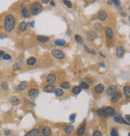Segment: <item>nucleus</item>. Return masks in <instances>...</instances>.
Wrapping results in <instances>:
<instances>
[{"mask_svg":"<svg viewBox=\"0 0 130 136\" xmlns=\"http://www.w3.org/2000/svg\"><path fill=\"white\" fill-rule=\"evenodd\" d=\"M15 27V19L12 15L9 14L4 19V30L6 32H11Z\"/></svg>","mask_w":130,"mask_h":136,"instance_id":"nucleus-1","label":"nucleus"},{"mask_svg":"<svg viewBox=\"0 0 130 136\" xmlns=\"http://www.w3.org/2000/svg\"><path fill=\"white\" fill-rule=\"evenodd\" d=\"M96 114L100 117H111V116H114L116 114V110L114 108L110 107V106H104V107H101L97 110Z\"/></svg>","mask_w":130,"mask_h":136,"instance_id":"nucleus-2","label":"nucleus"},{"mask_svg":"<svg viewBox=\"0 0 130 136\" xmlns=\"http://www.w3.org/2000/svg\"><path fill=\"white\" fill-rule=\"evenodd\" d=\"M43 11V6L39 2H34L32 3L30 7V11L32 13V15L35 16V15H39V13H41Z\"/></svg>","mask_w":130,"mask_h":136,"instance_id":"nucleus-3","label":"nucleus"},{"mask_svg":"<svg viewBox=\"0 0 130 136\" xmlns=\"http://www.w3.org/2000/svg\"><path fill=\"white\" fill-rule=\"evenodd\" d=\"M51 135V130L47 126L40 127L38 129V136H50Z\"/></svg>","mask_w":130,"mask_h":136,"instance_id":"nucleus-4","label":"nucleus"},{"mask_svg":"<svg viewBox=\"0 0 130 136\" xmlns=\"http://www.w3.org/2000/svg\"><path fill=\"white\" fill-rule=\"evenodd\" d=\"M51 55L53 57H55L56 59H59V60H62V59L65 58V54L63 52H62L61 50L59 49H54L51 52Z\"/></svg>","mask_w":130,"mask_h":136,"instance_id":"nucleus-5","label":"nucleus"},{"mask_svg":"<svg viewBox=\"0 0 130 136\" xmlns=\"http://www.w3.org/2000/svg\"><path fill=\"white\" fill-rule=\"evenodd\" d=\"M114 121L116 122V123H120V124H125V125H127V126H129L130 123L129 122H127L126 120H125L122 118L121 115H120V114H116L115 115H114V118H113Z\"/></svg>","mask_w":130,"mask_h":136,"instance_id":"nucleus-6","label":"nucleus"},{"mask_svg":"<svg viewBox=\"0 0 130 136\" xmlns=\"http://www.w3.org/2000/svg\"><path fill=\"white\" fill-rule=\"evenodd\" d=\"M56 81V76L55 74L54 73H51L48 74L46 77V82L47 83V85H54Z\"/></svg>","mask_w":130,"mask_h":136,"instance_id":"nucleus-7","label":"nucleus"},{"mask_svg":"<svg viewBox=\"0 0 130 136\" xmlns=\"http://www.w3.org/2000/svg\"><path fill=\"white\" fill-rule=\"evenodd\" d=\"M108 18V13L104 10H100L97 13V19L100 21H104Z\"/></svg>","mask_w":130,"mask_h":136,"instance_id":"nucleus-8","label":"nucleus"},{"mask_svg":"<svg viewBox=\"0 0 130 136\" xmlns=\"http://www.w3.org/2000/svg\"><path fill=\"white\" fill-rule=\"evenodd\" d=\"M125 53V47L123 46H119L117 48H116V55L118 58H122L124 56Z\"/></svg>","mask_w":130,"mask_h":136,"instance_id":"nucleus-9","label":"nucleus"},{"mask_svg":"<svg viewBox=\"0 0 130 136\" xmlns=\"http://www.w3.org/2000/svg\"><path fill=\"white\" fill-rule=\"evenodd\" d=\"M39 92L36 89H30L28 91V96L32 99H35L39 96Z\"/></svg>","mask_w":130,"mask_h":136,"instance_id":"nucleus-10","label":"nucleus"},{"mask_svg":"<svg viewBox=\"0 0 130 136\" xmlns=\"http://www.w3.org/2000/svg\"><path fill=\"white\" fill-rule=\"evenodd\" d=\"M122 98V94L120 92H116L114 94H112V98H111V101L112 103H116V102H118L120 101V100Z\"/></svg>","mask_w":130,"mask_h":136,"instance_id":"nucleus-11","label":"nucleus"},{"mask_svg":"<svg viewBox=\"0 0 130 136\" xmlns=\"http://www.w3.org/2000/svg\"><path fill=\"white\" fill-rule=\"evenodd\" d=\"M96 37H97V34H96V31H88L87 32V38L89 41H93L96 40Z\"/></svg>","mask_w":130,"mask_h":136,"instance_id":"nucleus-12","label":"nucleus"},{"mask_svg":"<svg viewBox=\"0 0 130 136\" xmlns=\"http://www.w3.org/2000/svg\"><path fill=\"white\" fill-rule=\"evenodd\" d=\"M117 91V86L114 85H112L109 87L107 89V91H106V94L108 96H112V94H114Z\"/></svg>","mask_w":130,"mask_h":136,"instance_id":"nucleus-13","label":"nucleus"},{"mask_svg":"<svg viewBox=\"0 0 130 136\" xmlns=\"http://www.w3.org/2000/svg\"><path fill=\"white\" fill-rule=\"evenodd\" d=\"M104 90V85L103 84H98L96 85L94 89V91L97 94H101Z\"/></svg>","mask_w":130,"mask_h":136,"instance_id":"nucleus-14","label":"nucleus"},{"mask_svg":"<svg viewBox=\"0 0 130 136\" xmlns=\"http://www.w3.org/2000/svg\"><path fill=\"white\" fill-rule=\"evenodd\" d=\"M105 35L107 36L108 39L109 40H112L114 37V33H113V31L111 27H106L105 28Z\"/></svg>","mask_w":130,"mask_h":136,"instance_id":"nucleus-15","label":"nucleus"},{"mask_svg":"<svg viewBox=\"0 0 130 136\" xmlns=\"http://www.w3.org/2000/svg\"><path fill=\"white\" fill-rule=\"evenodd\" d=\"M36 40H37L39 42L47 43L50 40V38L47 36H45V35H38V36H36Z\"/></svg>","mask_w":130,"mask_h":136,"instance_id":"nucleus-16","label":"nucleus"},{"mask_svg":"<svg viewBox=\"0 0 130 136\" xmlns=\"http://www.w3.org/2000/svg\"><path fill=\"white\" fill-rule=\"evenodd\" d=\"M43 90L46 93H50L51 94V93H53L54 90H55V86L53 85H47L44 86Z\"/></svg>","mask_w":130,"mask_h":136,"instance_id":"nucleus-17","label":"nucleus"},{"mask_svg":"<svg viewBox=\"0 0 130 136\" xmlns=\"http://www.w3.org/2000/svg\"><path fill=\"white\" fill-rule=\"evenodd\" d=\"M63 131H64L66 134L70 135V134H71L73 131H74V127H73L71 125H66L64 128H63Z\"/></svg>","mask_w":130,"mask_h":136,"instance_id":"nucleus-18","label":"nucleus"},{"mask_svg":"<svg viewBox=\"0 0 130 136\" xmlns=\"http://www.w3.org/2000/svg\"><path fill=\"white\" fill-rule=\"evenodd\" d=\"M85 131H86V128H85L84 126H80L78 130H77L76 131V135L77 136H82L84 135Z\"/></svg>","mask_w":130,"mask_h":136,"instance_id":"nucleus-19","label":"nucleus"},{"mask_svg":"<svg viewBox=\"0 0 130 136\" xmlns=\"http://www.w3.org/2000/svg\"><path fill=\"white\" fill-rule=\"evenodd\" d=\"M27 27H28V24H27L26 22H24V21H23V22H21L20 23H19V30L20 31H22V32H23V31H25L27 30Z\"/></svg>","mask_w":130,"mask_h":136,"instance_id":"nucleus-20","label":"nucleus"},{"mask_svg":"<svg viewBox=\"0 0 130 136\" xmlns=\"http://www.w3.org/2000/svg\"><path fill=\"white\" fill-rule=\"evenodd\" d=\"M36 58H35V57H30L29 59H28V60H27V64H28V66H32V65H35V64H36Z\"/></svg>","mask_w":130,"mask_h":136,"instance_id":"nucleus-21","label":"nucleus"},{"mask_svg":"<svg viewBox=\"0 0 130 136\" xmlns=\"http://www.w3.org/2000/svg\"><path fill=\"white\" fill-rule=\"evenodd\" d=\"M123 93H124V94H125V96L126 97V98H129V97H130V87L129 85L125 86V87L123 88Z\"/></svg>","mask_w":130,"mask_h":136,"instance_id":"nucleus-22","label":"nucleus"},{"mask_svg":"<svg viewBox=\"0 0 130 136\" xmlns=\"http://www.w3.org/2000/svg\"><path fill=\"white\" fill-rule=\"evenodd\" d=\"M25 136H38V129H32L25 135Z\"/></svg>","mask_w":130,"mask_h":136,"instance_id":"nucleus-23","label":"nucleus"},{"mask_svg":"<svg viewBox=\"0 0 130 136\" xmlns=\"http://www.w3.org/2000/svg\"><path fill=\"white\" fill-rule=\"evenodd\" d=\"M11 102L13 106H17L20 103V100H19V98H17V97H12V98H11Z\"/></svg>","mask_w":130,"mask_h":136,"instance_id":"nucleus-24","label":"nucleus"},{"mask_svg":"<svg viewBox=\"0 0 130 136\" xmlns=\"http://www.w3.org/2000/svg\"><path fill=\"white\" fill-rule=\"evenodd\" d=\"M94 29L98 32H101L103 31V25L100 23H96L94 24Z\"/></svg>","mask_w":130,"mask_h":136,"instance_id":"nucleus-25","label":"nucleus"},{"mask_svg":"<svg viewBox=\"0 0 130 136\" xmlns=\"http://www.w3.org/2000/svg\"><path fill=\"white\" fill-rule=\"evenodd\" d=\"M21 14H22L23 17L26 18V19H28V18H29V16H30L28 10L27 9L26 7H23V8L22 9V11H21Z\"/></svg>","mask_w":130,"mask_h":136,"instance_id":"nucleus-26","label":"nucleus"},{"mask_svg":"<svg viewBox=\"0 0 130 136\" xmlns=\"http://www.w3.org/2000/svg\"><path fill=\"white\" fill-rule=\"evenodd\" d=\"M59 86H60V88L62 89H68L71 88V84L69 83V82H62V83H60V85H59Z\"/></svg>","mask_w":130,"mask_h":136,"instance_id":"nucleus-27","label":"nucleus"},{"mask_svg":"<svg viewBox=\"0 0 130 136\" xmlns=\"http://www.w3.org/2000/svg\"><path fill=\"white\" fill-rule=\"evenodd\" d=\"M84 49L85 51H86L87 52H88V53H90V54H92V55H96V52L94 50V49H92V48H88L87 45H84Z\"/></svg>","mask_w":130,"mask_h":136,"instance_id":"nucleus-28","label":"nucleus"},{"mask_svg":"<svg viewBox=\"0 0 130 136\" xmlns=\"http://www.w3.org/2000/svg\"><path fill=\"white\" fill-rule=\"evenodd\" d=\"M27 86H28V83H27L26 81H22L20 84L19 85L18 89L20 90V91H23V90H24L25 89L27 88Z\"/></svg>","mask_w":130,"mask_h":136,"instance_id":"nucleus-29","label":"nucleus"},{"mask_svg":"<svg viewBox=\"0 0 130 136\" xmlns=\"http://www.w3.org/2000/svg\"><path fill=\"white\" fill-rule=\"evenodd\" d=\"M54 94L56 97H61L63 95V91L61 89H55L54 90Z\"/></svg>","mask_w":130,"mask_h":136,"instance_id":"nucleus-30","label":"nucleus"},{"mask_svg":"<svg viewBox=\"0 0 130 136\" xmlns=\"http://www.w3.org/2000/svg\"><path fill=\"white\" fill-rule=\"evenodd\" d=\"M75 41H76V42L78 43L79 44H84V39H83L82 37L80 36V35H75Z\"/></svg>","mask_w":130,"mask_h":136,"instance_id":"nucleus-31","label":"nucleus"},{"mask_svg":"<svg viewBox=\"0 0 130 136\" xmlns=\"http://www.w3.org/2000/svg\"><path fill=\"white\" fill-rule=\"evenodd\" d=\"M80 92H81V88L79 86H75V87L72 88V93L75 95H78Z\"/></svg>","mask_w":130,"mask_h":136,"instance_id":"nucleus-32","label":"nucleus"},{"mask_svg":"<svg viewBox=\"0 0 130 136\" xmlns=\"http://www.w3.org/2000/svg\"><path fill=\"white\" fill-rule=\"evenodd\" d=\"M55 44L57 46H64L66 44V41L64 40H57L55 41Z\"/></svg>","mask_w":130,"mask_h":136,"instance_id":"nucleus-33","label":"nucleus"},{"mask_svg":"<svg viewBox=\"0 0 130 136\" xmlns=\"http://www.w3.org/2000/svg\"><path fill=\"white\" fill-rule=\"evenodd\" d=\"M112 3H113L114 4H115L116 7L120 10V11H123L122 7H121V3H120V0H112Z\"/></svg>","mask_w":130,"mask_h":136,"instance_id":"nucleus-34","label":"nucleus"},{"mask_svg":"<svg viewBox=\"0 0 130 136\" xmlns=\"http://www.w3.org/2000/svg\"><path fill=\"white\" fill-rule=\"evenodd\" d=\"M79 87H80L81 89H88L89 88V85H88L86 83V82L84 81H82L79 83Z\"/></svg>","mask_w":130,"mask_h":136,"instance_id":"nucleus-35","label":"nucleus"},{"mask_svg":"<svg viewBox=\"0 0 130 136\" xmlns=\"http://www.w3.org/2000/svg\"><path fill=\"white\" fill-rule=\"evenodd\" d=\"M63 3H64L66 7H68V8H70V9L72 7V4H71V3L70 1H68V0H63Z\"/></svg>","mask_w":130,"mask_h":136,"instance_id":"nucleus-36","label":"nucleus"},{"mask_svg":"<svg viewBox=\"0 0 130 136\" xmlns=\"http://www.w3.org/2000/svg\"><path fill=\"white\" fill-rule=\"evenodd\" d=\"M1 88L3 89V90H7L9 89V85L7 82H3V83H2L1 85Z\"/></svg>","mask_w":130,"mask_h":136,"instance_id":"nucleus-37","label":"nucleus"},{"mask_svg":"<svg viewBox=\"0 0 130 136\" xmlns=\"http://www.w3.org/2000/svg\"><path fill=\"white\" fill-rule=\"evenodd\" d=\"M75 118H76V114H71V115L69 116L70 122H71V123H74V122H75Z\"/></svg>","mask_w":130,"mask_h":136,"instance_id":"nucleus-38","label":"nucleus"},{"mask_svg":"<svg viewBox=\"0 0 130 136\" xmlns=\"http://www.w3.org/2000/svg\"><path fill=\"white\" fill-rule=\"evenodd\" d=\"M110 135H111V136H119L118 131L116 129H112L111 132H110Z\"/></svg>","mask_w":130,"mask_h":136,"instance_id":"nucleus-39","label":"nucleus"},{"mask_svg":"<svg viewBox=\"0 0 130 136\" xmlns=\"http://www.w3.org/2000/svg\"><path fill=\"white\" fill-rule=\"evenodd\" d=\"M3 60H11V56H10L9 54H6L5 53V55L3 56Z\"/></svg>","mask_w":130,"mask_h":136,"instance_id":"nucleus-40","label":"nucleus"},{"mask_svg":"<svg viewBox=\"0 0 130 136\" xmlns=\"http://www.w3.org/2000/svg\"><path fill=\"white\" fill-rule=\"evenodd\" d=\"M92 136H102V133L99 131H96L93 132Z\"/></svg>","mask_w":130,"mask_h":136,"instance_id":"nucleus-41","label":"nucleus"},{"mask_svg":"<svg viewBox=\"0 0 130 136\" xmlns=\"http://www.w3.org/2000/svg\"><path fill=\"white\" fill-rule=\"evenodd\" d=\"M85 81H86V83L88 84V85H92L93 83V81L92 79H91V78H89V77H87V78H85Z\"/></svg>","mask_w":130,"mask_h":136,"instance_id":"nucleus-42","label":"nucleus"},{"mask_svg":"<svg viewBox=\"0 0 130 136\" xmlns=\"http://www.w3.org/2000/svg\"><path fill=\"white\" fill-rule=\"evenodd\" d=\"M19 68H20V64H19V63H16V64H15L14 66H13V69H14V70L19 69Z\"/></svg>","mask_w":130,"mask_h":136,"instance_id":"nucleus-43","label":"nucleus"},{"mask_svg":"<svg viewBox=\"0 0 130 136\" xmlns=\"http://www.w3.org/2000/svg\"><path fill=\"white\" fill-rule=\"evenodd\" d=\"M11 134V131H10V130H6V131H4V135H7H7H10Z\"/></svg>","mask_w":130,"mask_h":136,"instance_id":"nucleus-44","label":"nucleus"},{"mask_svg":"<svg viewBox=\"0 0 130 136\" xmlns=\"http://www.w3.org/2000/svg\"><path fill=\"white\" fill-rule=\"evenodd\" d=\"M125 119L127 120V122H129V121H130V115L129 114H127V115L125 116Z\"/></svg>","mask_w":130,"mask_h":136,"instance_id":"nucleus-45","label":"nucleus"},{"mask_svg":"<svg viewBox=\"0 0 130 136\" xmlns=\"http://www.w3.org/2000/svg\"><path fill=\"white\" fill-rule=\"evenodd\" d=\"M5 55V52H3V51H2V50H0V57H3V56Z\"/></svg>","mask_w":130,"mask_h":136,"instance_id":"nucleus-46","label":"nucleus"},{"mask_svg":"<svg viewBox=\"0 0 130 136\" xmlns=\"http://www.w3.org/2000/svg\"><path fill=\"white\" fill-rule=\"evenodd\" d=\"M50 0H42V3H43V4H47V3H49Z\"/></svg>","mask_w":130,"mask_h":136,"instance_id":"nucleus-47","label":"nucleus"},{"mask_svg":"<svg viewBox=\"0 0 130 136\" xmlns=\"http://www.w3.org/2000/svg\"><path fill=\"white\" fill-rule=\"evenodd\" d=\"M28 25H29V26H30V27H34V22H29L28 23Z\"/></svg>","mask_w":130,"mask_h":136,"instance_id":"nucleus-48","label":"nucleus"},{"mask_svg":"<svg viewBox=\"0 0 130 136\" xmlns=\"http://www.w3.org/2000/svg\"><path fill=\"white\" fill-rule=\"evenodd\" d=\"M99 65H100V67H103V68H104V67H105V64H104V63H100V64H99Z\"/></svg>","mask_w":130,"mask_h":136,"instance_id":"nucleus-49","label":"nucleus"},{"mask_svg":"<svg viewBox=\"0 0 130 136\" xmlns=\"http://www.w3.org/2000/svg\"><path fill=\"white\" fill-rule=\"evenodd\" d=\"M50 3H51V5L52 6V7H55V3H54L53 1H51V2H50Z\"/></svg>","mask_w":130,"mask_h":136,"instance_id":"nucleus-50","label":"nucleus"},{"mask_svg":"<svg viewBox=\"0 0 130 136\" xmlns=\"http://www.w3.org/2000/svg\"><path fill=\"white\" fill-rule=\"evenodd\" d=\"M6 35H3V34H0V38H5Z\"/></svg>","mask_w":130,"mask_h":136,"instance_id":"nucleus-51","label":"nucleus"},{"mask_svg":"<svg viewBox=\"0 0 130 136\" xmlns=\"http://www.w3.org/2000/svg\"><path fill=\"white\" fill-rule=\"evenodd\" d=\"M100 56H101L102 57H104V58H106V56H104V54H103V53H101V52H100Z\"/></svg>","mask_w":130,"mask_h":136,"instance_id":"nucleus-52","label":"nucleus"},{"mask_svg":"<svg viewBox=\"0 0 130 136\" xmlns=\"http://www.w3.org/2000/svg\"><path fill=\"white\" fill-rule=\"evenodd\" d=\"M128 136H129V135H128Z\"/></svg>","mask_w":130,"mask_h":136,"instance_id":"nucleus-53","label":"nucleus"}]
</instances>
